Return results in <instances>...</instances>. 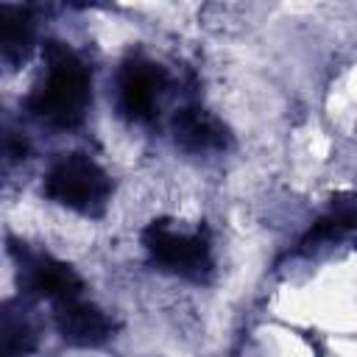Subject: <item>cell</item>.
<instances>
[{"instance_id":"3","label":"cell","mask_w":357,"mask_h":357,"mask_svg":"<svg viewBox=\"0 0 357 357\" xmlns=\"http://www.w3.org/2000/svg\"><path fill=\"white\" fill-rule=\"evenodd\" d=\"M142 240L151 257L167 271H176L190 279H201L212 268L209 245L201 234H181L173 231L167 223H151Z\"/></svg>"},{"instance_id":"1","label":"cell","mask_w":357,"mask_h":357,"mask_svg":"<svg viewBox=\"0 0 357 357\" xmlns=\"http://www.w3.org/2000/svg\"><path fill=\"white\" fill-rule=\"evenodd\" d=\"M45 61L47 73L28 100L31 112L61 128L78 126L89 103V73L84 61L61 42L47 45Z\"/></svg>"},{"instance_id":"2","label":"cell","mask_w":357,"mask_h":357,"mask_svg":"<svg viewBox=\"0 0 357 357\" xmlns=\"http://www.w3.org/2000/svg\"><path fill=\"white\" fill-rule=\"evenodd\" d=\"M45 192L61 206H70L84 215H98L106 206L112 184L109 176L92 159L81 153H67L47 170Z\"/></svg>"},{"instance_id":"5","label":"cell","mask_w":357,"mask_h":357,"mask_svg":"<svg viewBox=\"0 0 357 357\" xmlns=\"http://www.w3.org/2000/svg\"><path fill=\"white\" fill-rule=\"evenodd\" d=\"M59 335L73 346H98L112 335V321L95 307L81 298L61 301L56 310Z\"/></svg>"},{"instance_id":"7","label":"cell","mask_w":357,"mask_h":357,"mask_svg":"<svg viewBox=\"0 0 357 357\" xmlns=\"http://www.w3.org/2000/svg\"><path fill=\"white\" fill-rule=\"evenodd\" d=\"M176 142L187 151H209L220 148L226 139L223 126L204 109H181L173 120Z\"/></svg>"},{"instance_id":"6","label":"cell","mask_w":357,"mask_h":357,"mask_svg":"<svg viewBox=\"0 0 357 357\" xmlns=\"http://www.w3.org/2000/svg\"><path fill=\"white\" fill-rule=\"evenodd\" d=\"M28 287L36 296L50 298L56 304L70 301V298H81L78 273L70 265H64L59 259H50V257H39L28 265Z\"/></svg>"},{"instance_id":"9","label":"cell","mask_w":357,"mask_h":357,"mask_svg":"<svg viewBox=\"0 0 357 357\" xmlns=\"http://www.w3.org/2000/svg\"><path fill=\"white\" fill-rule=\"evenodd\" d=\"M31 346H33V335H31L28 324L22 318L14 321L11 315H6V351H8V357L25 354Z\"/></svg>"},{"instance_id":"8","label":"cell","mask_w":357,"mask_h":357,"mask_svg":"<svg viewBox=\"0 0 357 357\" xmlns=\"http://www.w3.org/2000/svg\"><path fill=\"white\" fill-rule=\"evenodd\" d=\"M28 45H31V22H28L25 11L11 8V6H0V47H3V59L6 61L22 59Z\"/></svg>"},{"instance_id":"4","label":"cell","mask_w":357,"mask_h":357,"mask_svg":"<svg viewBox=\"0 0 357 357\" xmlns=\"http://www.w3.org/2000/svg\"><path fill=\"white\" fill-rule=\"evenodd\" d=\"M162 86H165V75L156 64L142 59L128 61L120 75V109L126 112V117L137 123L151 120Z\"/></svg>"}]
</instances>
